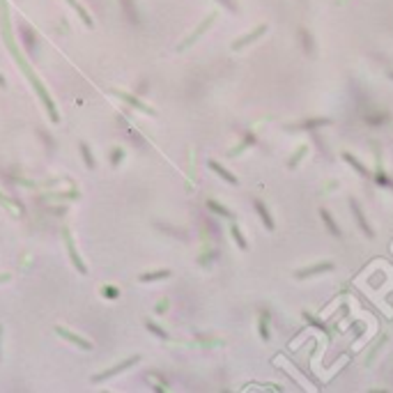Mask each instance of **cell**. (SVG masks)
I'll use <instances>...</instances> for the list:
<instances>
[{
  "label": "cell",
  "mask_w": 393,
  "mask_h": 393,
  "mask_svg": "<svg viewBox=\"0 0 393 393\" xmlns=\"http://www.w3.org/2000/svg\"><path fill=\"white\" fill-rule=\"evenodd\" d=\"M136 361H140V356H138V354L129 356V359H124V361H120V363H117V366H113V368H106V370L97 372V375L92 377V382H104V379L113 377V375H120L122 370H127L129 366H134V363H136Z\"/></svg>",
  "instance_id": "cell-1"
},
{
  "label": "cell",
  "mask_w": 393,
  "mask_h": 393,
  "mask_svg": "<svg viewBox=\"0 0 393 393\" xmlns=\"http://www.w3.org/2000/svg\"><path fill=\"white\" fill-rule=\"evenodd\" d=\"M62 237H65V244H67V251H69V257H71V262L76 265V269L81 274H85L88 269H85V265H83V260L78 257V253H76V246H74V242H71V234H69V230H62Z\"/></svg>",
  "instance_id": "cell-2"
},
{
  "label": "cell",
  "mask_w": 393,
  "mask_h": 393,
  "mask_svg": "<svg viewBox=\"0 0 393 393\" xmlns=\"http://www.w3.org/2000/svg\"><path fill=\"white\" fill-rule=\"evenodd\" d=\"M115 94H117L122 101H127L129 106L138 108V111H143V113H147V115H157V111H154V108H150L147 104H143V101H140L136 94H127V92H115Z\"/></svg>",
  "instance_id": "cell-3"
},
{
  "label": "cell",
  "mask_w": 393,
  "mask_h": 393,
  "mask_svg": "<svg viewBox=\"0 0 393 393\" xmlns=\"http://www.w3.org/2000/svg\"><path fill=\"white\" fill-rule=\"evenodd\" d=\"M322 272H333V262H318V265L308 267V269L297 272L295 276L297 278H308V276H315V274H322Z\"/></svg>",
  "instance_id": "cell-4"
},
{
  "label": "cell",
  "mask_w": 393,
  "mask_h": 393,
  "mask_svg": "<svg viewBox=\"0 0 393 393\" xmlns=\"http://www.w3.org/2000/svg\"><path fill=\"white\" fill-rule=\"evenodd\" d=\"M349 207H352V214H354L356 223H359V226H361L363 234H366V237H372V230H370V226H368V221H366V216H363L361 207H359V205H356V200H349Z\"/></svg>",
  "instance_id": "cell-5"
},
{
  "label": "cell",
  "mask_w": 393,
  "mask_h": 393,
  "mask_svg": "<svg viewBox=\"0 0 393 393\" xmlns=\"http://www.w3.org/2000/svg\"><path fill=\"white\" fill-rule=\"evenodd\" d=\"M55 331L60 333L62 338L65 340H69V343H74V345H78V347H83V349H92V343H88L85 338H81V336H76V333H71V331H67V329H55Z\"/></svg>",
  "instance_id": "cell-6"
},
{
  "label": "cell",
  "mask_w": 393,
  "mask_h": 393,
  "mask_svg": "<svg viewBox=\"0 0 393 393\" xmlns=\"http://www.w3.org/2000/svg\"><path fill=\"white\" fill-rule=\"evenodd\" d=\"M255 212L260 214V219H262V223L267 226V230H274V219H272V214H269V209H267V205L262 203V200H255Z\"/></svg>",
  "instance_id": "cell-7"
},
{
  "label": "cell",
  "mask_w": 393,
  "mask_h": 393,
  "mask_svg": "<svg viewBox=\"0 0 393 393\" xmlns=\"http://www.w3.org/2000/svg\"><path fill=\"white\" fill-rule=\"evenodd\" d=\"M19 32H21L23 42H25V46H28V53H30V55H35V53H37V44H35V37H32V30H30V28H28V25H21V28H19Z\"/></svg>",
  "instance_id": "cell-8"
},
{
  "label": "cell",
  "mask_w": 393,
  "mask_h": 393,
  "mask_svg": "<svg viewBox=\"0 0 393 393\" xmlns=\"http://www.w3.org/2000/svg\"><path fill=\"white\" fill-rule=\"evenodd\" d=\"M209 168H212L214 173L219 175L221 180H226V182H230V184H237V177H234L230 170H226V168L221 166V163H216V161H209Z\"/></svg>",
  "instance_id": "cell-9"
},
{
  "label": "cell",
  "mask_w": 393,
  "mask_h": 393,
  "mask_svg": "<svg viewBox=\"0 0 393 393\" xmlns=\"http://www.w3.org/2000/svg\"><path fill=\"white\" fill-rule=\"evenodd\" d=\"M265 30H267V25H260V28H257L255 32H251V35H246V37L237 39V42H234V44H232V48H237V51H239V48H242V46L251 44V42H253V39H257V37H260V35H262V32H265Z\"/></svg>",
  "instance_id": "cell-10"
},
{
  "label": "cell",
  "mask_w": 393,
  "mask_h": 393,
  "mask_svg": "<svg viewBox=\"0 0 393 393\" xmlns=\"http://www.w3.org/2000/svg\"><path fill=\"white\" fill-rule=\"evenodd\" d=\"M343 159L347 161V163H349V166H352V168H354V170H359V175H361V177H370V173H368V168H366V166H361V163H359V159H354V157H352L349 152H343Z\"/></svg>",
  "instance_id": "cell-11"
},
{
  "label": "cell",
  "mask_w": 393,
  "mask_h": 393,
  "mask_svg": "<svg viewBox=\"0 0 393 393\" xmlns=\"http://www.w3.org/2000/svg\"><path fill=\"white\" fill-rule=\"evenodd\" d=\"M207 207H209V209H212L214 214H219V216H226V219H232V216H234V214L230 212L228 207H223V205H219V203H216V200H207Z\"/></svg>",
  "instance_id": "cell-12"
},
{
  "label": "cell",
  "mask_w": 393,
  "mask_h": 393,
  "mask_svg": "<svg viewBox=\"0 0 393 393\" xmlns=\"http://www.w3.org/2000/svg\"><path fill=\"white\" fill-rule=\"evenodd\" d=\"M320 216H322V221L326 223V228H329V232L333 234V237H338L340 234V230H338V226H336V221L331 219V214L326 212V209H320Z\"/></svg>",
  "instance_id": "cell-13"
},
{
  "label": "cell",
  "mask_w": 393,
  "mask_h": 393,
  "mask_svg": "<svg viewBox=\"0 0 393 393\" xmlns=\"http://www.w3.org/2000/svg\"><path fill=\"white\" fill-rule=\"evenodd\" d=\"M326 124H331L329 120H308V122H303V124H295V127H287L290 131H295V129H315V127H326Z\"/></svg>",
  "instance_id": "cell-14"
},
{
  "label": "cell",
  "mask_w": 393,
  "mask_h": 393,
  "mask_svg": "<svg viewBox=\"0 0 393 393\" xmlns=\"http://www.w3.org/2000/svg\"><path fill=\"white\" fill-rule=\"evenodd\" d=\"M170 272L168 269H159V272H152V274H140V283H147V280H159V278H168Z\"/></svg>",
  "instance_id": "cell-15"
},
{
  "label": "cell",
  "mask_w": 393,
  "mask_h": 393,
  "mask_svg": "<svg viewBox=\"0 0 393 393\" xmlns=\"http://www.w3.org/2000/svg\"><path fill=\"white\" fill-rule=\"evenodd\" d=\"M230 232H232L234 242L239 244V249H242V251H246V249H249V244H246V239H244V234H242V230H239V228H237V226H232V228H230Z\"/></svg>",
  "instance_id": "cell-16"
},
{
  "label": "cell",
  "mask_w": 393,
  "mask_h": 393,
  "mask_svg": "<svg viewBox=\"0 0 393 393\" xmlns=\"http://www.w3.org/2000/svg\"><path fill=\"white\" fill-rule=\"evenodd\" d=\"M81 154H83L85 166H88V168H94V157H92L90 147H88V145H85V143H81Z\"/></svg>",
  "instance_id": "cell-17"
},
{
  "label": "cell",
  "mask_w": 393,
  "mask_h": 393,
  "mask_svg": "<svg viewBox=\"0 0 393 393\" xmlns=\"http://www.w3.org/2000/svg\"><path fill=\"white\" fill-rule=\"evenodd\" d=\"M122 7L127 12V16L131 19V23H138V16H136V9H134V2L131 0H122Z\"/></svg>",
  "instance_id": "cell-18"
},
{
  "label": "cell",
  "mask_w": 393,
  "mask_h": 393,
  "mask_svg": "<svg viewBox=\"0 0 393 393\" xmlns=\"http://www.w3.org/2000/svg\"><path fill=\"white\" fill-rule=\"evenodd\" d=\"M145 326H147V331H152V333H154V336H159V338L168 340V333L163 331V329H159V326L154 324V322H150V320H147V322H145Z\"/></svg>",
  "instance_id": "cell-19"
},
{
  "label": "cell",
  "mask_w": 393,
  "mask_h": 393,
  "mask_svg": "<svg viewBox=\"0 0 393 393\" xmlns=\"http://www.w3.org/2000/svg\"><path fill=\"white\" fill-rule=\"evenodd\" d=\"M260 336H262V340H269V329H267V315L262 313V318H260Z\"/></svg>",
  "instance_id": "cell-20"
},
{
  "label": "cell",
  "mask_w": 393,
  "mask_h": 393,
  "mask_svg": "<svg viewBox=\"0 0 393 393\" xmlns=\"http://www.w3.org/2000/svg\"><path fill=\"white\" fill-rule=\"evenodd\" d=\"M122 157H124V152H122L120 147H115V150L111 152V163H113V166H117V163L122 161Z\"/></svg>",
  "instance_id": "cell-21"
},
{
  "label": "cell",
  "mask_w": 393,
  "mask_h": 393,
  "mask_svg": "<svg viewBox=\"0 0 393 393\" xmlns=\"http://www.w3.org/2000/svg\"><path fill=\"white\" fill-rule=\"evenodd\" d=\"M104 295L111 297V299H115V297L120 295V290H117V287H113V285H106V287H104Z\"/></svg>",
  "instance_id": "cell-22"
},
{
  "label": "cell",
  "mask_w": 393,
  "mask_h": 393,
  "mask_svg": "<svg viewBox=\"0 0 393 393\" xmlns=\"http://www.w3.org/2000/svg\"><path fill=\"white\" fill-rule=\"evenodd\" d=\"M303 152H306V147H299V150H297V154L292 157V161H290V168H295V166H297V161L301 159V154H303Z\"/></svg>",
  "instance_id": "cell-23"
},
{
  "label": "cell",
  "mask_w": 393,
  "mask_h": 393,
  "mask_svg": "<svg viewBox=\"0 0 393 393\" xmlns=\"http://www.w3.org/2000/svg\"><path fill=\"white\" fill-rule=\"evenodd\" d=\"M147 88H150V85H147V83H140V85H138V94H145V92H147Z\"/></svg>",
  "instance_id": "cell-24"
},
{
  "label": "cell",
  "mask_w": 393,
  "mask_h": 393,
  "mask_svg": "<svg viewBox=\"0 0 393 393\" xmlns=\"http://www.w3.org/2000/svg\"><path fill=\"white\" fill-rule=\"evenodd\" d=\"M166 306H168V303H166V301H161V303H159V306H157V313H163V310H166Z\"/></svg>",
  "instance_id": "cell-25"
},
{
  "label": "cell",
  "mask_w": 393,
  "mask_h": 393,
  "mask_svg": "<svg viewBox=\"0 0 393 393\" xmlns=\"http://www.w3.org/2000/svg\"><path fill=\"white\" fill-rule=\"evenodd\" d=\"M223 5H228L230 9H237V7H234V2H232V0H223Z\"/></svg>",
  "instance_id": "cell-26"
},
{
  "label": "cell",
  "mask_w": 393,
  "mask_h": 393,
  "mask_svg": "<svg viewBox=\"0 0 393 393\" xmlns=\"http://www.w3.org/2000/svg\"><path fill=\"white\" fill-rule=\"evenodd\" d=\"M7 280H9V274H2V276H0V283H7Z\"/></svg>",
  "instance_id": "cell-27"
},
{
  "label": "cell",
  "mask_w": 393,
  "mask_h": 393,
  "mask_svg": "<svg viewBox=\"0 0 393 393\" xmlns=\"http://www.w3.org/2000/svg\"><path fill=\"white\" fill-rule=\"evenodd\" d=\"M0 88H5V78L2 76H0Z\"/></svg>",
  "instance_id": "cell-28"
},
{
  "label": "cell",
  "mask_w": 393,
  "mask_h": 393,
  "mask_svg": "<svg viewBox=\"0 0 393 393\" xmlns=\"http://www.w3.org/2000/svg\"><path fill=\"white\" fill-rule=\"evenodd\" d=\"M0 338H2V326H0Z\"/></svg>",
  "instance_id": "cell-29"
},
{
  "label": "cell",
  "mask_w": 393,
  "mask_h": 393,
  "mask_svg": "<svg viewBox=\"0 0 393 393\" xmlns=\"http://www.w3.org/2000/svg\"><path fill=\"white\" fill-rule=\"evenodd\" d=\"M389 78H393V71H391V74H389Z\"/></svg>",
  "instance_id": "cell-30"
}]
</instances>
